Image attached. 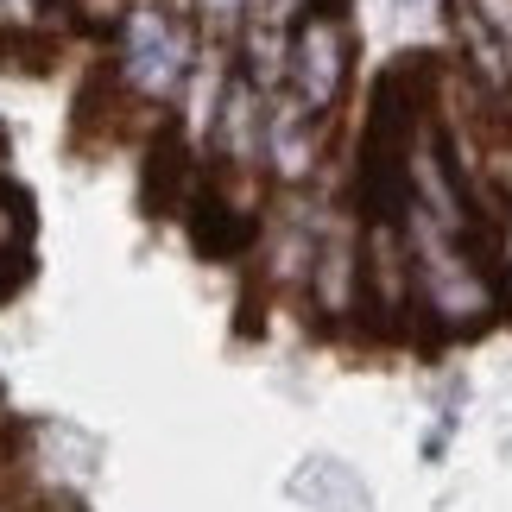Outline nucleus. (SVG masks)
I'll return each instance as SVG.
<instances>
[{
  "label": "nucleus",
  "mask_w": 512,
  "mask_h": 512,
  "mask_svg": "<svg viewBox=\"0 0 512 512\" xmlns=\"http://www.w3.org/2000/svg\"><path fill=\"white\" fill-rule=\"evenodd\" d=\"M456 13V45L468 83H481L487 95H512V0H449Z\"/></svg>",
  "instance_id": "nucleus-5"
},
{
  "label": "nucleus",
  "mask_w": 512,
  "mask_h": 512,
  "mask_svg": "<svg viewBox=\"0 0 512 512\" xmlns=\"http://www.w3.org/2000/svg\"><path fill=\"white\" fill-rule=\"evenodd\" d=\"M304 298L323 323H361L367 317V279H361V209L329 203L323 234H317V260H310Z\"/></svg>",
  "instance_id": "nucleus-4"
},
{
  "label": "nucleus",
  "mask_w": 512,
  "mask_h": 512,
  "mask_svg": "<svg viewBox=\"0 0 512 512\" xmlns=\"http://www.w3.org/2000/svg\"><path fill=\"white\" fill-rule=\"evenodd\" d=\"M323 0H247V26H266V32H291L317 13Z\"/></svg>",
  "instance_id": "nucleus-8"
},
{
  "label": "nucleus",
  "mask_w": 512,
  "mask_h": 512,
  "mask_svg": "<svg viewBox=\"0 0 512 512\" xmlns=\"http://www.w3.org/2000/svg\"><path fill=\"white\" fill-rule=\"evenodd\" d=\"M323 152H329V121L304 114L285 95H272V108H266V177L272 184L310 190V177L323 171Z\"/></svg>",
  "instance_id": "nucleus-6"
},
{
  "label": "nucleus",
  "mask_w": 512,
  "mask_h": 512,
  "mask_svg": "<svg viewBox=\"0 0 512 512\" xmlns=\"http://www.w3.org/2000/svg\"><path fill=\"white\" fill-rule=\"evenodd\" d=\"M348 70H354L348 26L329 7H317L304 26H291V38H285V83H279V95L298 102L304 114H317V121H329L336 102L348 95Z\"/></svg>",
  "instance_id": "nucleus-3"
},
{
  "label": "nucleus",
  "mask_w": 512,
  "mask_h": 512,
  "mask_svg": "<svg viewBox=\"0 0 512 512\" xmlns=\"http://www.w3.org/2000/svg\"><path fill=\"white\" fill-rule=\"evenodd\" d=\"M190 19H196V38H203V45L234 51L241 32H247V0H190Z\"/></svg>",
  "instance_id": "nucleus-7"
},
{
  "label": "nucleus",
  "mask_w": 512,
  "mask_h": 512,
  "mask_svg": "<svg viewBox=\"0 0 512 512\" xmlns=\"http://www.w3.org/2000/svg\"><path fill=\"white\" fill-rule=\"evenodd\" d=\"M196 19L190 0H133L121 19V57H114V76L140 108H165L184 95L190 70H196Z\"/></svg>",
  "instance_id": "nucleus-2"
},
{
  "label": "nucleus",
  "mask_w": 512,
  "mask_h": 512,
  "mask_svg": "<svg viewBox=\"0 0 512 512\" xmlns=\"http://www.w3.org/2000/svg\"><path fill=\"white\" fill-rule=\"evenodd\" d=\"M399 234L411 247V291H418V323L443 329V336H468V329L500 317V272L487 260V241H462L424 215L399 209Z\"/></svg>",
  "instance_id": "nucleus-1"
},
{
  "label": "nucleus",
  "mask_w": 512,
  "mask_h": 512,
  "mask_svg": "<svg viewBox=\"0 0 512 512\" xmlns=\"http://www.w3.org/2000/svg\"><path fill=\"white\" fill-rule=\"evenodd\" d=\"M51 13H57V0H0V32H7V38H32V32L51 26Z\"/></svg>",
  "instance_id": "nucleus-9"
}]
</instances>
